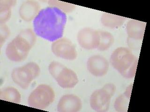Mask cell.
Listing matches in <instances>:
<instances>
[{"label": "cell", "instance_id": "6da1fadb", "mask_svg": "<svg viewBox=\"0 0 150 112\" xmlns=\"http://www.w3.org/2000/svg\"><path fill=\"white\" fill-rule=\"evenodd\" d=\"M67 22V15L57 7L41 9L33 22L34 32L38 36L50 42L61 38Z\"/></svg>", "mask_w": 150, "mask_h": 112}, {"label": "cell", "instance_id": "7a4b0ae2", "mask_svg": "<svg viewBox=\"0 0 150 112\" xmlns=\"http://www.w3.org/2000/svg\"><path fill=\"white\" fill-rule=\"evenodd\" d=\"M36 40V36L32 29L23 30L7 46V57L14 62H21L25 60Z\"/></svg>", "mask_w": 150, "mask_h": 112}, {"label": "cell", "instance_id": "3957f363", "mask_svg": "<svg viewBox=\"0 0 150 112\" xmlns=\"http://www.w3.org/2000/svg\"><path fill=\"white\" fill-rule=\"evenodd\" d=\"M110 61L112 67L124 78H132L136 75L138 58L129 48L119 47L115 50Z\"/></svg>", "mask_w": 150, "mask_h": 112}, {"label": "cell", "instance_id": "277c9868", "mask_svg": "<svg viewBox=\"0 0 150 112\" xmlns=\"http://www.w3.org/2000/svg\"><path fill=\"white\" fill-rule=\"evenodd\" d=\"M49 72L56 80L59 86L63 88H72L79 82L77 75L71 69L56 61L49 64Z\"/></svg>", "mask_w": 150, "mask_h": 112}, {"label": "cell", "instance_id": "5b68a950", "mask_svg": "<svg viewBox=\"0 0 150 112\" xmlns=\"http://www.w3.org/2000/svg\"><path fill=\"white\" fill-rule=\"evenodd\" d=\"M55 93L49 85L42 84L37 87L30 93L28 99L30 107L39 109H44L54 102Z\"/></svg>", "mask_w": 150, "mask_h": 112}, {"label": "cell", "instance_id": "8992f818", "mask_svg": "<svg viewBox=\"0 0 150 112\" xmlns=\"http://www.w3.org/2000/svg\"><path fill=\"white\" fill-rule=\"evenodd\" d=\"M40 69L36 63L30 62L20 67L14 69L11 77L15 83L22 88L27 89L30 83L38 77Z\"/></svg>", "mask_w": 150, "mask_h": 112}, {"label": "cell", "instance_id": "52a82bcc", "mask_svg": "<svg viewBox=\"0 0 150 112\" xmlns=\"http://www.w3.org/2000/svg\"><path fill=\"white\" fill-rule=\"evenodd\" d=\"M116 91V87L112 83L106 84L102 88L94 91L90 97L91 108L98 112H107L109 109L111 99Z\"/></svg>", "mask_w": 150, "mask_h": 112}, {"label": "cell", "instance_id": "ba28073f", "mask_svg": "<svg viewBox=\"0 0 150 112\" xmlns=\"http://www.w3.org/2000/svg\"><path fill=\"white\" fill-rule=\"evenodd\" d=\"M52 51L58 57L73 60L76 58L77 53L71 41L66 38H62L54 41L51 46Z\"/></svg>", "mask_w": 150, "mask_h": 112}, {"label": "cell", "instance_id": "9c48e42d", "mask_svg": "<svg viewBox=\"0 0 150 112\" xmlns=\"http://www.w3.org/2000/svg\"><path fill=\"white\" fill-rule=\"evenodd\" d=\"M77 38L80 46L88 50L97 49L100 43L98 30L91 28H85L81 29L78 33Z\"/></svg>", "mask_w": 150, "mask_h": 112}, {"label": "cell", "instance_id": "30bf717a", "mask_svg": "<svg viewBox=\"0 0 150 112\" xmlns=\"http://www.w3.org/2000/svg\"><path fill=\"white\" fill-rule=\"evenodd\" d=\"M109 65L108 60L100 55L91 56L87 62V67L89 72L96 77L105 76L108 72Z\"/></svg>", "mask_w": 150, "mask_h": 112}, {"label": "cell", "instance_id": "8fae6325", "mask_svg": "<svg viewBox=\"0 0 150 112\" xmlns=\"http://www.w3.org/2000/svg\"><path fill=\"white\" fill-rule=\"evenodd\" d=\"M81 99L74 94L63 96L59 102L57 110L60 112H77L82 108Z\"/></svg>", "mask_w": 150, "mask_h": 112}, {"label": "cell", "instance_id": "7c38bea8", "mask_svg": "<svg viewBox=\"0 0 150 112\" xmlns=\"http://www.w3.org/2000/svg\"><path fill=\"white\" fill-rule=\"evenodd\" d=\"M40 9L39 4L36 1H25L20 7L19 13L21 18L25 21H32L38 14Z\"/></svg>", "mask_w": 150, "mask_h": 112}, {"label": "cell", "instance_id": "4fadbf2b", "mask_svg": "<svg viewBox=\"0 0 150 112\" xmlns=\"http://www.w3.org/2000/svg\"><path fill=\"white\" fill-rule=\"evenodd\" d=\"M145 27V22L133 19L130 20L127 24V33L131 38L142 40L144 36Z\"/></svg>", "mask_w": 150, "mask_h": 112}, {"label": "cell", "instance_id": "5bb4252c", "mask_svg": "<svg viewBox=\"0 0 150 112\" xmlns=\"http://www.w3.org/2000/svg\"><path fill=\"white\" fill-rule=\"evenodd\" d=\"M132 87L133 84L127 87L124 93L117 97L115 100L114 106L117 112H126L128 111Z\"/></svg>", "mask_w": 150, "mask_h": 112}, {"label": "cell", "instance_id": "9a60e30c", "mask_svg": "<svg viewBox=\"0 0 150 112\" xmlns=\"http://www.w3.org/2000/svg\"><path fill=\"white\" fill-rule=\"evenodd\" d=\"M126 20V18L123 16L104 13L101 18V22L105 27L115 29L121 27L125 22Z\"/></svg>", "mask_w": 150, "mask_h": 112}, {"label": "cell", "instance_id": "2e32d148", "mask_svg": "<svg viewBox=\"0 0 150 112\" xmlns=\"http://www.w3.org/2000/svg\"><path fill=\"white\" fill-rule=\"evenodd\" d=\"M21 97L19 92L14 88H6L0 92L1 99L7 102L19 104L21 102Z\"/></svg>", "mask_w": 150, "mask_h": 112}, {"label": "cell", "instance_id": "e0dca14e", "mask_svg": "<svg viewBox=\"0 0 150 112\" xmlns=\"http://www.w3.org/2000/svg\"><path fill=\"white\" fill-rule=\"evenodd\" d=\"M16 4L15 1H0V22L4 24L10 18L11 15V7Z\"/></svg>", "mask_w": 150, "mask_h": 112}, {"label": "cell", "instance_id": "ac0fdd59", "mask_svg": "<svg viewBox=\"0 0 150 112\" xmlns=\"http://www.w3.org/2000/svg\"><path fill=\"white\" fill-rule=\"evenodd\" d=\"M98 33L100 40L97 49L100 51L107 50L114 43V36L110 33L105 31L98 30Z\"/></svg>", "mask_w": 150, "mask_h": 112}, {"label": "cell", "instance_id": "d6986e66", "mask_svg": "<svg viewBox=\"0 0 150 112\" xmlns=\"http://www.w3.org/2000/svg\"><path fill=\"white\" fill-rule=\"evenodd\" d=\"M48 4L52 7H57L61 10L66 12H70L76 8V6L74 5L58 1H48Z\"/></svg>", "mask_w": 150, "mask_h": 112}, {"label": "cell", "instance_id": "ffe728a7", "mask_svg": "<svg viewBox=\"0 0 150 112\" xmlns=\"http://www.w3.org/2000/svg\"><path fill=\"white\" fill-rule=\"evenodd\" d=\"M9 34V30L7 26L4 24H1V44L2 46V43L5 41V40L8 37Z\"/></svg>", "mask_w": 150, "mask_h": 112}]
</instances>
